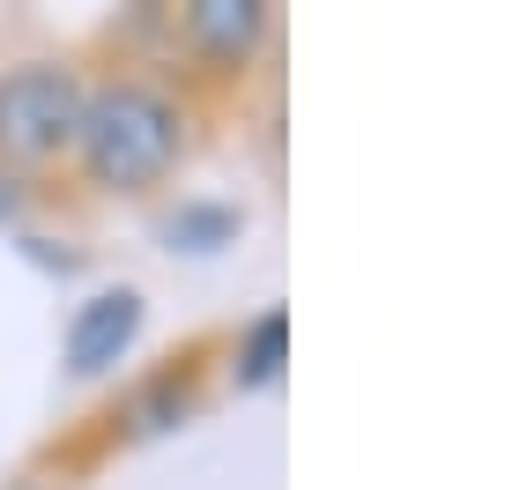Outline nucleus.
Listing matches in <instances>:
<instances>
[{
    "mask_svg": "<svg viewBox=\"0 0 512 490\" xmlns=\"http://www.w3.org/2000/svg\"><path fill=\"white\" fill-rule=\"evenodd\" d=\"M75 142H82V156H90V171L104 186H149L171 164V149H179V119H171V104L156 90L119 82V90H97L82 104Z\"/></svg>",
    "mask_w": 512,
    "mask_h": 490,
    "instance_id": "1",
    "label": "nucleus"
},
{
    "mask_svg": "<svg viewBox=\"0 0 512 490\" xmlns=\"http://www.w3.org/2000/svg\"><path fill=\"white\" fill-rule=\"evenodd\" d=\"M75 127H82V90L60 67H15L0 82V142L8 149H23V156L60 149Z\"/></svg>",
    "mask_w": 512,
    "mask_h": 490,
    "instance_id": "2",
    "label": "nucleus"
},
{
    "mask_svg": "<svg viewBox=\"0 0 512 490\" xmlns=\"http://www.w3.org/2000/svg\"><path fill=\"white\" fill-rule=\"evenodd\" d=\"M141 335V297L134 290H104L90 305L75 312V327H67V372H104V364H119V349Z\"/></svg>",
    "mask_w": 512,
    "mask_h": 490,
    "instance_id": "3",
    "label": "nucleus"
},
{
    "mask_svg": "<svg viewBox=\"0 0 512 490\" xmlns=\"http://www.w3.org/2000/svg\"><path fill=\"white\" fill-rule=\"evenodd\" d=\"M260 0H193V45L208 60H245L260 45Z\"/></svg>",
    "mask_w": 512,
    "mask_h": 490,
    "instance_id": "4",
    "label": "nucleus"
},
{
    "mask_svg": "<svg viewBox=\"0 0 512 490\" xmlns=\"http://www.w3.org/2000/svg\"><path fill=\"white\" fill-rule=\"evenodd\" d=\"M282 335H290L282 312H260L253 320V335H245V349H238V379L245 387H268V379L282 372Z\"/></svg>",
    "mask_w": 512,
    "mask_h": 490,
    "instance_id": "5",
    "label": "nucleus"
}]
</instances>
